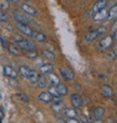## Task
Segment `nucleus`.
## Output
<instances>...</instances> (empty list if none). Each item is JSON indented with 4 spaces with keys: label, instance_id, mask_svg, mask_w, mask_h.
I'll return each mask as SVG.
<instances>
[{
    "label": "nucleus",
    "instance_id": "obj_9",
    "mask_svg": "<svg viewBox=\"0 0 117 123\" xmlns=\"http://www.w3.org/2000/svg\"><path fill=\"white\" fill-rule=\"evenodd\" d=\"M106 5H107V0H98L93 6L92 9L93 14H96L103 9H106Z\"/></svg>",
    "mask_w": 117,
    "mask_h": 123
},
{
    "label": "nucleus",
    "instance_id": "obj_4",
    "mask_svg": "<svg viewBox=\"0 0 117 123\" xmlns=\"http://www.w3.org/2000/svg\"><path fill=\"white\" fill-rule=\"evenodd\" d=\"M13 16H14V18L20 23H26L27 21L30 20V18H29L28 15H26L25 13H22L20 11H15Z\"/></svg>",
    "mask_w": 117,
    "mask_h": 123
},
{
    "label": "nucleus",
    "instance_id": "obj_25",
    "mask_svg": "<svg viewBox=\"0 0 117 123\" xmlns=\"http://www.w3.org/2000/svg\"><path fill=\"white\" fill-rule=\"evenodd\" d=\"M42 55H43L45 58L50 59V60H54V59L56 58L55 53H54L53 51L49 50V49H43V50H42Z\"/></svg>",
    "mask_w": 117,
    "mask_h": 123
},
{
    "label": "nucleus",
    "instance_id": "obj_37",
    "mask_svg": "<svg viewBox=\"0 0 117 123\" xmlns=\"http://www.w3.org/2000/svg\"><path fill=\"white\" fill-rule=\"evenodd\" d=\"M7 1L10 3V2H13V3H16V2H18L19 0H7Z\"/></svg>",
    "mask_w": 117,
    "mask_h": 123
},
{
    "label": "nucleus",
    "instance_id": "obj_14",
    "mask_svg": "<svg viewBox=\"0 0 117 123\" xmlns=\"http://www.w3.org/2000/svg\"><path fill=\"white\" fill-rule=\"evenodd\" d=\"M38 99L43 103H51V102H53V97L48 93V92H45V91L40 92L39 95H38Z\"/></svg>",
    "mask_w": 117,
    "mask_h": 123
},
{
    "label": "nucleus",
    "instance_id": "obj_15",
    "mask_svg": "<svg viewBox=\"0 0 117 123\" xmlns=\"http://www.w3.org/2000/svg\"><path fill=\"white\" fill-rule=\"evenodd\" d=\"M101 92L105 98H111L113 96V90L108 85H102L101 88Z\"/></svg>",
    "mask_w": 117,
    "mask_h": 123
},
{
    "label": "nucleus",
    "instance_id": "obj_28",
    "mask_svg": "<svg viewBox=\"0 0 117 123\" xmlns=\"http://www.w3.org/2000/svg\"><path fill=\"white\" fill-rule=\"evenodd\" d=\"M48 93H49L52 97H58V96H60V95L58 94V92H57L56 86H53V85H51V86L48 87Z\"/></svg>",
    "mask_w": 117,
    "mask_h": 123
},
{
    "label": "nucleus",
    "instance_id": "obj_5",
    "mask_svg": "<svg viewBox=\"0 0 117 123\" xmlns=\"http://www.w3.org/2000/svg\"><path fill=\"white\" fill-rule=\"evenodd\" d=\"M17 28L20 30V32H22V34L31 37V34H32L33 30H32V28L29 26L27 23H20V22H18Z\"/></svg>",
    "mask_w": 117,
    "mask_h": 123
},
{
    "label": "nucleus",
    "instance_id": "obj_24",
    "mask_svg": "<svg viewBox=\"0 0 117 123\" xmlns=\"http://www.w3.org/2000/svg\"><path fill=\"white\" fill-rule=\"evenodd\" d=\"M52 109L56 112H61V111H63L65 110V107H64V105H63L62 102H55L52 105Z\"/></svg>",
    "mask_w": 117,
    "mask_h": 123
},
{
    "label": "nucleus",
    "instance_id": "obj_18",
    "mask_svg": "<svg viewBox=\"0 0 117 123\" xmlns=\"http://www.w3.org/2000/svg\"><path fill=\"white\" fill-rule=\"evenodd\" d=\"M104 113H105V110L102 107H97L93 111V114L96 119H102V116L104 115Z\"/></svg>",
    "mask_w": 117,
    "mask_h": 123
},
{
    "label": "nucleus",
    "instance_id": "obj_7",
    "mask_svg": "<svg viewBox=\"0 0 117 123\" xmlns=\"http://www.w3.org/2000/svg\"><path fill=\"white\" fill-rule=\"evenodd\" d=\"M2 69H3V74H4L5 77H7V78H9V79H17L18 73H17L11 66L4 65Z\"/></svg>",
    "mask_w": 117,
    "mask_h": 123
},
{
    "label": "nucleus",
    "instance_id": "obj_12",
    "mask_svg": "<svg viewBox=\"0 0 117 123\" xmlns=\"http://www.w3.org/2000/svg\"><path fill=\"white\" fill-rule=\"evenodd\" d=\"M7 49H8V50L12 53V54H14V55H17V56H19V55H21L22 53V49L16 44V43H13V44H9L8 46H7Z\"/></svg>",
    "mask_w": 117,
    "mask_h": 123
},
{
    "label": "nucleus",
    "instance_id": "obj_27",
    "mask_svg": "<svg viewBox=\"0 0 117 123\" xmlns=\"http://www.w3.org/2000/svg\"><path fill=\"white\" fill-rule=\"evenodd\" d=\"M17 95H18V97H19L21 100H22L23 102H25V103H28V102H29V98H28V96L24 93V92L19 91V92H17Z\"/></svg>",
    "mask_w": 117,
    "mask_h": 123
},
{
    "label": "nucleus",
    "instance_id": "obj_1",
    "mask_svg": "<svg viewBox=\"0 0 117 123\" xmlns=\"http://www.w3.org/2000/svg\"><path fill=\"white\" fill-rule=\"evenodd\" d=\"M14 40L16 42V44L22 49H25V50H32L35 49V43L29 39H24L22 36L19 35H14Z\"/></svg>",
    "mask_w": 117,
    "mask_h": 123
},
{
    "label": "nucleus",
    "instance_id": "obj_41",
    "mask_svg": "<svg viewBox=\"0 0 117 123\" xmlns=\"http://www.w3.org/2000/svg\"><path fill=\"white\" fill-rule=\"evenodd\" d=\"M0 123H1V119H0Z\"/></svg>",
    "mask_w": 117,
    "mask_h": 123
},
{
    "label": "nucleus",
    "instance_id": "obj_20",
    "mask_svg": "<svg viewBox=\"0 0 117 123\" xmlns=\"http://www.w3.org/2000/svg\"><path fill=\"white\" fill-rule=\"evenodd\" d=\"M39 77H40V75L38 74V72H36L35 70H32L31 69L30 74H29L27 80H28L29 82H31V83H36L37 80H38V79H39Z\"/></svg>",
    "mask_w": 117,
    "mask_h": 123
},
{
    "label": "nucleus",
    "instance_id": "obj_2",
    "mask_svg": "<svg viewBox=\"0 0 117 123\" xmlns=\"http://www.w3.org/2000/svg\"><path fill=\"white\" fill-rule=\"evenodd\" d=\"M105 32H106V27L105 26H101L99 28H96V29L92 30V31H89L85 35V41H87V42L95 41L100 36L103 35Z\"/></svg>",
    "mask_w": 117,
    "mask_h": 123
},
{
    "label": "nucleus",
    "instance_id": "obj_26",
    "mask_svg": "<svg viewBox=\"0 0 117 123\" xmlns=\"http://www.w3.org/2000/svg\"><path fill=\"white\" fill-rule=\"evenodd\" d=\"M36 83L38 84L39 88H46L47 87V80H46V79L44 77H39V79H38Z\"/></svg>",
    "mask_w": 117,
    "mask_h": 123
},
{
    "label": "nucleus",
    "instance_id": "obj_23",
    "mask_svg": "<svg viewBox=\"0 0 117 123\" xmlns=\"http://www.w3.org/2000/svg\"><path fill=\"white\" fill-rule=\"evenodd\" d=\"M49 81H50L51 85L57 86L58 83H60V79H58V77L56 74L51 73V74H49Z\"/></svg>",
    "mask_w": 117,
    "mask_h": 123
},
{
    "label": "nucleus",
    "instance_id": "obj_13",
    "mask_svg": "<svg viewBox=\"0 0 117 123\" xmlns=\"http://www.w3.org/2000/svg\"><path fill=\"white\" fill-rule=\"evenodd\" d=\"M31 37L36 40L37 42H40V43H44L47 41V36L45 34H43L42 32H39V31H36V30H33L32 31V34H31Z\"/></svg>",
    "mask_w": 117,
    "mask_h": 123
},
{
    "label": "nucleus",
    "instance_id": "obj_39",
    "mask_svg": "<svg viewBox=\"0 0 117 123\" xmlns=\"http://www.w3.org/2000/svg\"><path fill=\"white\" fill-rule=\"evenodd\" d=\"M0 111H1V112H2V114L4 115V113H5V111H4V109H3V107H1V108H0Z\"/></svg>",
    "mask_w": 117,
    "mask_h": 123
},
{
    "label": "nucleus",
    "instance_id": "obj_32",
    "mask_svg": "<svg viewBox=\"0 0 117 123\" xmlns=\"http://www.w3.org/2000/svg\"><path fill=\"white\" fill-rule=\"evenodd\" d=\"M66 123H80L76 118H67Z\"/></svg>",
    "mask_w": 117,
    "mask_h": 123
},
{
    "label": "nucleus",
    "instance_id": "obj_40",
    "mask_svg": "<svg viewBox=\"0 0 117 123\" xmlns=\"http://www.w3.org/2000/svg\"><path fill=\"white\" fill-rule=\"evenodd\" d=\"M24 1H29V0H24Z\"/></svg>",
    "mask_w": 117,
    "mask_h": 123
},
{
    "label": "nucleus",
    "instance_id": "obj_38",
    "mask_svg": "<svg viewBox=\"0 0 117 123\" xmlns=\"http://www.w3.org/2000/svg\"><path fill=\"white\" fill-rule=\"evenodd\" d=\"M94 123H103V122H102V121L101 119H97V120H96V121H95Z\"/></svg>",
    "mask_w": 117,
    "mask_h": 123
},
{
    "label": "nucleus",
    "instance_id": "obj_16",
    "mask_svg": "<svg viewBox=\"0 0 117 123\" xmlns=\"http://www.w3.org/2000/svg\"><path fill=\"white\" fill-rule=\"evenodd\" d=\"M39 71L42 75H49L53 72V65L50 64V63H45V64H42L39 68Z\"/></svg>",
    "mask_w": 117,
    "mask_h": 123
},
{
    "label": "nucleus",
    "instance_id": "obj_30",
    "mask_svg": "<svg viewBox=\"0 0 117 123\" xmlns=\"http://www.w3.org/2000/svg\"><path fill=\"white\" fill-rule=\"evenodd\" d=\"M26 56H27L28 58H35V57H37V51H36L35 49H32V50H27Z\"/></svg>",
    "mask_w": 117,
    "mask_h": 123
},
{
    "label": "nucleus",
    "instance_id": "obj_31",
    "mask_svg": "<svg viewBox=\"0 0 117 123\" xmlns=\"http://www.w3.org/2000/svg\"><path fill=\"white\" fill-rule=\"evenodd\" d=\"M7 19H8V16H7V14H6L4 11L0 10V20L4 22V21H7Z\"/></svg>",
    "mask_w": 117,
    "mask_h": 123
},
{
    "label": "nucleus",
    "instance_id": "obj_11",
    "mask_svg": "<svg viewBox=\"0 0 117 123\" xmlns=\"http://www.w3.org/2000/svg\"><path fill=\"white\" fill-rule=\"evenodd\" d=\"M107 18V10L106 9H103V10H102V11H100V12H98V13H96V14H94L93 15V19H94V21H102V20H103V19H105Z\"/></svg>",
    "mask_w": 117,
    "mask_h": 123
},
{
    "label": "nucleus",
    "instance_id": "obj_21",
    "mask_svg": "<svg viewBox=\"0 0 117 123\" xmlns=\"http://www.w3.org/2000/svg\"><path fill=\"white\" fill-rule=\"evenodd\" d=\"M30 71H31V69L29 68L28 66H26V65H22V66H20V68H19L20 74H21L22 77H24L25 79L28 78L29 74H30Z\"/></svg>",
    "mask_w": 117,
    "mask_h": 123
},
{
    "label": "nucleus",
    "instance_id": "obj_8",
    "mask_svg": "<svg viewBox=\"0 0 117 123\" xmlns=\"http://www.w3.org/2000/svg\"><path fill=\"white\" fill-rule=\"evenodd\" d=\"M21 8H22V10L26 15H28V16H37V15H38V12H37V10H36L34 7L28 5V4H26V3H22V4L21 5Z\"/></svg>",
    "mask_w": 117,
    "mask_h": 123
},
{
    "label": "nucleus",
    "instance_id": "obj_3",
    "mask_svg": "<svg viewBox=\"0 0 117 123\" xmlns=\"http://www.w3.org/2000/svg\"><path fill=\"white\" fill-rule=\"evenodd\" d=\"M112 43H113V40H112L111 36H105L100 40L98 47L101 49H107L112 46Z\"/></svg>",
    "mask_w": 117,
    "mask_h": 123
},
{
    "label": "nucleus",
    "instance_id": "obj_22",
    "mask_svg": "<svg viewBox=\"0 0 117 123\" xmlns=\"http://www.w3.org/2000/svg\"><path fill=\"white\" fill-rule=\"evenodd\" d=\"M116 15H117V5L114 4L109 9V11H107V18H106L109 19V20H111V19H113V18H116Z\"/></svg>",
    "mask_w": 117,
    "mask_h": 123
},
{
    "label": "nucleus",
    "instance_id": "obj_29",
    "mask_svg": "<svg viewBox=\"0 0 117 123\" xmlns=\"http://www.w3.org/2000/svg\"><path fill=\"white\" fill-rule=\"evenodd\" d=\"M9 7H10V3L7 0H0V10L5 11V10H8Z\"/></svg>",
    "mask_w": 117,
    "mask_h": 123
},
{
    "label": "nucleus",
    "instance_id": "obj_35",
    "mask_svg": "<svg viewBox=\"0 0 117 123\" xmlns=\"http://www.w3.org/2000/svg\"><path fill=\"white\" fill-rule=\"evenodd\" d=\"M81 121H82V123H88V119H87V117L85 116V115H81Z\"/></svg>",
    "mask_w": 117,
    "mask_h": 123
},
{
    "label": "nucleus",
    "instance_id": "obj_34",
    "mask_svg": "<svg viewBox=\"0 0 117 123\" xmlns=\"http://www.w3.org/2000/svg\"><path fill=\"white\" fill-rule=\"evenodd\" d=\"M16 79H10V83H11V85H14V86H17V84H18V82L15 80Z\"/></svg>",
    "mask_w": 117,
    "mask_h": 123
},
{
    "label": "nucleus",
    "instance_id": "obj_33",
    "mask_svg": "<svg viewBox=\"0 0 117 123\" xmlns=\"http://www.w3.org/2000/svg\"><path fill=\"white\" fill-rule=\"evenodd\" d=\"M0 43H1L4 47H7V46H8V45H7V42L4 40V38H3V36H2L1 34H0Z\"/></svg>",
    "mask_w": 117,
    "mask_h": 123
},
{
    "label": "nucleus",
    "instance_id": "obj_19",
    "mask_svg": "<svg viewBox=\"0 0 117 123\" xmlns=\"http://www.w3.org/2000/svg\"><path fill=\"white\" fill-rule=\"evenodd\" d=\"M56 89H57V92H58V94L60 95V96H65L67 94V87L66 84L64 83H58L57 86H56Z\"/></svg>",
    "mask_w": 117,
    "mask_h": 123
},
{
    "label": "nucleus",
    "instance_id": "obj_10",
    "mask_svg": "<svg viewBox=\"0 0 117 123\" xmlns=\"http://www.w3.org/2000/svg\"><path fill=\"white\" fill-rule=\"evenodd\" d=\"M70 102H71V105L74 109H77V108H80L82 106V98L79 94H72L71 97H70Z\"/></svg>",
    "mask_w": 117,
    "mask_h": 123
},
{
    "label": "nucleus",
    "instance_id": "obj_6",
    "mask_svg": "<svg viewBox=\"0 0 117 123\" xmlns=\"http://www.w3.org/2000/svg\"><path fill=\"white\" fill-rule=\"evenodd\" d=\"M60 73H61V76L66 80H72L74 79V72L69 68H61Z\"/></svg>",
    "mask_w": 117,
    "mask_h": 123
},
{
    "label": "nucleus",
    "instance_id": "obj_42",
    "mask_svg": "<svg viewBox=\"0 0 117 123\" xmlns=\"http://www.w3.org/2000/svg\"><path fill=\"white\" fill-rule=\"evenodd\" d=\"M88 123H92V122H88Z\"/></svg>",
    "mask_w": 117,
    "mask_h": 123
},
{
    "label": "nucleus",
    "instance_id": "obj_17",
    "mask_svg": "<svg viewBox=\"0 0 117 123\" xmlns=\"http://www.w3.org/2000/svg\"><path fill=\"white\" fill-rule=\"evenodd\" d=\"M64 113L67 118H76L77 116V111L74 108H66L64 110Z\"/></svg>",
    "mask_w": 117,
    "mask_h": 123
},
{
    "label": "nucleus",
    "instance_id": "obj_36",
    "mask_svg": "<svg viewBox=\"0 0 117 123\" xmlns=\"http://www.w3.org/2000/svg\"><path fill=\"white\" fill-rule=\"evenodd\" d=\"M58 123H66V121L64 118H58Z\"/></svg>",
    "mask_w": 117,
    "mask_h": 123
}]
</instances>
